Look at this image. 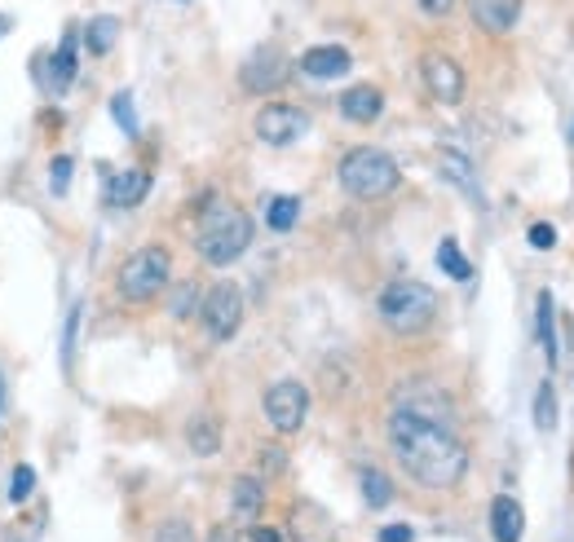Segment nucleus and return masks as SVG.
<instances>
[{
    "mask_svg": "<svg viewBox=\"0 0 574 542\" xmlns=\"http://www.w3.org/2000/svg\"><path fill=\"white\" fill-rule=\"evenodd\" d=\"M490 529H495V542H522V533H526V512H522V503L508 499V494H499V499L490 503Z\"/></svg>",
    "mask_w": 574,
    "mask_h": 542,
    "instance_id": "2eb2a0df",
    "label": "nucleus"
},
{
    "mask_svg": "<svg viewBox=\"0 0 574 542\" xmlns=\"http://www.w3.org/2000/svg\"><path fill=\"white\" fill-rule=\"evenodd\" d=\"M437 269H442L446 279H456V283H469V279H473V264L464 260V251H460L456 238H442V247H437Z\"/></svg>",
    "mask_w": 574,
    "mask_h": 542,
    "instance_id": "aec40b11",
    "label": "nucleus"
},
{
    "mask_svg": "<svg viewBox=\"0 0 574 542\" xmlns=\"http://www.w3.org/2000/svg\"><path fill=\"white\" fill-rule=\"evenodd\" d=\"M292 538L296 542H336V525L318 503H296L292 507Z\"/></svg>",
    "mask_w": 574,
    "mask_h": 542,
    "instance_id": "ddd939ff",
    "label": "nucleus"
},
{
    "mask_svg": "<svg viewBox=\"0 0 574 542\" xmlns=\"http://www.w3.org/2000/svg\"><path fill=\"white\" fill-rule=\"evenodd\" d=\"M380 542H416V529L411 525H390V529H380Z\"/></svg>",
    "mask_w": 574,
    "mask_h": 542,
    "instance_id": "473e14b6",
    "label": "nucleus"
},
{
    "mask_svg": "<svg viewBox=\"0 0 574 542\" xmlns=\"http://www.w3.org/2000/svg\"><path fill=\"white\" fill-rule=\"evenodd\" d=\"M115 36H119V18L115 14H98V18H89V27H85V44H89V53H111L115 49Z\"/></svg>",
    "mask_w": 574,
    "mask_h": 542,
    "instance_id": "6ab92c4d",
    "label": "nucleus"
},
{
    "mask_svg": "<svg viewBox=\"0 0 574 542\" xmlns=\"http://www.w3.org/2000/svg\"><path fill=\"white\" fill-rule=\"evenodd\" d=\"M390 450L424 490H456L469 472V446L460 441V433L437 415L411 411V405H398L390 415Z\"/></svg>",
    "mask_w": 574,
    "mask_h": 542,
    "instance_id": "f257e3e1",
    "label": "nucleus"
},
{
    "mask_svg": "<svg viewBox=\"0 0 574 542\" xmlns=\"http://www.w3.org/2000/svg\"><path fill=\"white\" fill-rule=\"evenodd\" d=\"M200 322L213 340H230V335L243 326V292L234 283H217L204 300H200Z\"/></svg>",
    "mask_w": 574,
    "mask_h": 542,
    "instance_id": "6e6552de",
    "label": "nucleus"
},
{
    "mask_svg": "<svg viewBox=\"0 0 574 542\" xmlns=\"http://www.w3.org/2000/svg\"><path fill=\"white\" fill-rule=\"evenodd\" d=\"M437 168H442V177L451 181V185H460V190L477 194V190H473V168H469V159H464V155H456V151H442V155H437Z\"/></svg>",
    "mask_w": 574,
    "mask_h": 542,
    "instance_id": "b1692460",
    "label": "nucleus"
},
{
    "mask_svg": "<svg viewBox=\"0 0 574 542\" xmlns=\"http://www.w3.org/2000/svg\"><path fill=\"white\" fill-rule=\"evenodd\" d=\"M173 279V260L164 247H138L129 260L119 264L115 274V292L129 300V305H151Z\"/></svg>",
    "mask_w": 574,
    "mask_h": 542,
    "instance_id": "39448f33",
    "label": "nucleus"
},
{
    "mask_svg": "<svg viewBox=\"0 0 574 542\" xmlns=\"http://www.w3.org/2000/svg\"><path fill=\"white\" fill-rule=\"evenodd\" d=\"M146 190H151V177H146L142 168H124V172L111 177L106 198L115 203V208H138V203L146 198Z\"/></svg>",
    "mask_w": 574,
    "mask_h": 542,
    "instance_id": "dca6fc26",
    "label": "nucleus"
},
{
    "mask_svg": "<svg viewBox=\"0 0 574 542\" xmlns=\"http://www.w3.org/2000/svg\"><path fill=\"white\" fill-rule=\"evenodd\" d=\"M208 542H239V533H234L230 525H217V529L208 533Z\"/></svg>",
    "mask_w": 574,
    "mask_h": 542,
    "instance_id": "f704fd0d",
    "label": "nucleus"
},
{
    "mask_svg": "<svg viewBox=\"0 0 574 542\" xmlns=\"http://www.w3.org/2000/svg\"><path fill=\"white\" fill-rule=\"evenodd\" d=\"M155 542H195V533H190L186 520H164V525L155 529Z\"/></svg>",
    "mask_w": 574,
    "mask_h": 542,
    "instance_id": "c756f323",
    "label": "nucleus"
},
{
    "mask_svg": "<svg viewBox=\"0 0 574 542\" xmlns=\"http://www.w3.org/2000/svg\"><path fill=\"white\" fill-rule=\"evenodd\" d=\"M535 424H539L544 433H552V424H557V405H552V384H544V388H539V397H535Z\"/></svg>",
    "mask_w": 574,
    "mask_h": 542,
    "instance_id": "cd10ccee",
    "label": "nucleus"
},
{
    "mask_svg": "<svg viewBox=\"0 0 574 542\" xmlns=\"http://www.w3.org/2000/svg\"><path fill=\"white\" fill-rule=\"evenodd\" d=\"M420 80H424L429 98L442 102V106H456L464 98V66L456 57H446V53H424L420 57Z\"/></svg>",
    "mask_w": 574,
    "mask_h": 542,
    "instance_id": "1a4fd4ad",
    "label": "nucleus"
},
{
    "mask_svg": "<svg viewBox=\"0 0 574 542\" xmlns=\"http://www.w3.org/2000/svg\"><path fill=\"white\" fill-rule=\"evenodd\" d=\"M200 256L217 269L234 264L247 247H252V217L243 208H234V203H221V208H213L200 225V238H195Z\"/></svg>",
    "mask_w": 574,
    "mask_h": 542,
    "instance_id": "20e7f679",
    "label": "nucleus"
},
{
    "mask_svg": "<svg viewBox=\"0 0 574 542\" xmlns=\"http://www.w3.org/2000/svg\"><path fill=\"white\" fill-rule=\"evenodd\" d=\"M111 115H115V124L129 132V138H138V115H133V98L129 93H115L111 98Z\"/></svg>",
    "mask_w": 574,
    "mask_h": 542,
    "instance_id": "a878e982",
    "label": "nucleus"
},
{
    "mask_svg": "<svg viewBox=\"0 0 574 542\" xmlns=\"http://www.w3.org/2000/svg\"><path fill=\"white\" fill-rule=\"evenodd\" d=\"M535 331H539V345H544V353H548V366H557L561 345H557V313H552V296H548V292L539 296V322H535Z\"/></svg>",
    "mask_w": 574,
    "mask_h": 542,
    "instance_id": "4be33fe9",
    "label": "nucleus"
},
{
    "mask_svg": "<svg viewBox=\"0 0 574 542\" xmlns=\"http://www.w3.org/2000/svg\"><path fill=\"white\" fill-rule=\"evenodd\" d=\"M380 111H385V93H380L375 85H354L341 93V115L349 124H375Z\"/></svg>",
    "mask_w": 574,
    "mask_h": 542,
    "instance_id": "4468645a",
    "label": "nucleus"
},
{
    "mask_svg": "<svg viewBox=\"0 0 574 542\" xmlns=\"http://www.w3.org/2000/svg\"><path fill=\"white\" fill-rule=\"evenodd\" d=\"M296 217H301V198H296V194H275V198L266 203V225L279 230V234H288V230L296 225Z\"/></svg>",
    "mask_w": 574,
    "mask_h": 542,
    "instance_id": "412c9836",
    "label": "nucleus"
},
{
    "mask_svg": "<svg viewBox=\"0 0 574 542\" xmlns=\"http://www.w3.org/2000/svg\"><path fill=\"white\" fill-rule=\"evenodd\" d=\"M305 415H309V388L301 379H279L266 388V420L275 433H283V437L301 433Z\"/></svg>",
    "mask_w": 574,
    "mask_h": 542,
    "instance_id": "423d86ee",
    "label": "nucleus"
},
{
    "mask_svg": "<svg viewBox=\"0 0 574 542\" xmlns=\"http://www.w3.org/2000/svg\"><path fill=\"white\" fill-rule=\"evenodd\" d=\"M31 490H36V472L23 463V467H14V477H10V503H27L31 499Z\"/></svg>",
    "mask_w": 574,
    "mask_h": 542,
    "instance_id": "bb28decb",
    "label": "nucleus"
},
{
    "mask_svg": "<svg viewBox=\"0 0 574 542\" xmlns=\"http://www.w3.org/2000/svg\"><path fill=\"white\" fill-rule=\"evenodd\" d=\"M283 459H288V454H283V450H275V446H270V450H262V463H266L270 472H283Z\"/></svg>",
    "mask_w": 574,
    "mask_h": 542,
    "instance_id": "72a5a7b5",
    "label": "nucleus"
},
{
    "mask_svg": "<svg viewBox=\"0 0 574 542\" xmlns=\"http://www.w3.org/2000/svg\"><path fill=\"white\" fill-rule=\"evenodd\" d=\"M349 49H341V44H314L305 57H301V72L309 76V80H341L345 72H349Z\"/></svg>",
    "mask_w": 574,
    "mask_h": 542,
    "instance_id": "f8f14e48",
    "label": "nucleus"
},
{
    "mask_svg": "<svg viewBox=\"0 0 574 542\" xmlns=\"http://www.w3.org/2000/svg\"><path fill=\"white\" fill-rule=\"evenodd\" d=\"M0 405H5V388H0Z\"/></svg>",
    "mask_w": 574,
    "mask_h": 542,
    "instance_id": "4c0bfd02",
    "label": "nucleus"
},
{
    "mask_svg": "<svg viewBox=\"0 0 574 542\" xmlns=\"http://www.w3.org/2000/svg\"><path fill=\"white\" fill-rule=\"evenodd\" d=\"M288 76H292V62H288V53H283L279 44H262L257 53H252V57L243 62L239 85H243L247 93L266 98V93L283 89V85H288Z\"/></svg>",
    "mask_w": 574,
    "mask_h": 542,
    "instance_id": "0eeeda50",
    "label": "nucleus"
},
{
    "mask_svg": "<svg viewBox=\"0 0 574 542\" xmlns=\"http://www.w3.org/2000/svg\"><path fill=\"white\" fill-rule=\"evenodd\" d=\"M230 507H234V516H243V520L257 516V512L266 507L262 481H257V477H234V486H230Z\"/></svg>",
    "mask_w": 574,
    "mask_h": 542,
    "instance_id": "a211bd4d",
    "label": "nucleus"
},
{
    "mask_svg": "<svg viewBox=\"0 0 574 542\" xmlns=\"http://www.w3.org/2000/svg\"><path fill=\"white\" fill-rule=\"evenodd\" d=\"M469 18H473L486 36H503V31L518 27L522 0H469Z\"/></svg>",
    "mask_w": 574,
    "mask_h": 542,
    "instance_id": "9b49d317",
    "label": "nucleus"
},
{
    "mask_svg": "<svg viewBox=\"0 0 574 542\" xmlns=\"http://www.w3.org/2000/svg\"><path fill=\"white\" fill-rule=\"evenodd\" d=\"M341 185L349 198H362V203H375V198H390L398 185H403V168L394 155L375 151V146H358L341 159Z\"/></svg>",
    "mask_w": 574,
    "mask_h": 542,
    "instance_id": "f03ea898",
    "label": "nucleus"
},
{
    "mask_svg": "<svg viewBox=\"0 0 574 542\" xmlns=\"http://www.w3.org/2000/svg\"><path fill=\"white\" fill-rule=\"evenodd\" d=\"M375 309H380V322H385L394 335H420L437 318V292L416 283V279H398L380 292Z\"/></svg>",
    "mask_w": 574,
    "mask_h": 542,
    "instance_id": "7ed1b4c3",
    "label": "nucleus"
},
{
    "mask_svg": "<svg viewBox=\"0 0 574 542\" xmlns=\"http://www.w3.org/2000/svg\"><path fill=\"white\" fill-rule=\"evenodd\" d=\"M252 128H257V138L266 146H292L301 132L309 128V115L301 106H288V102H270L257 111V119H252Z\"/></svg>",
    "mask_w": 574,
    "mask_h": 542,
    "instance_id": "9d476101",
    "label": "nucleus"
},
{
    "mask_svg": "<svg viewBox=\"0 0 574 542\" xmlns=\"http://www.w3.org/2000/svg\"><path fill=\"white\" fill-rule=\"evenodd\" d=\"M416 5H420L429 18H446V14L456 10V0H416Z\"/></svg>",
    "mask_w": 574,
    "mask_h": 542,
    "instance_id": "2f4dec72",
    "label": "nucleus"
},
{
    "mask_svg": "<svg viewBox=\"0 0 574 542\" xmlns=\"http://www.w3.org/2000/svg\"><path fill=\"white\" fill-rule=\"evenodd\" d=\"M181 5H186V0H181Z\"/></svg>",
    "mask_w": 574,
    "mask_h": 542,
    "instance_id": "58836bf2",
    "label": "nucleus"
},
{
    "mask_svg": "<svg viewBox=\"0 0 574 542\" xmlns=\"http://www.w3.org/2000/svg\"><path fill=\"white\" fill-rule=\"evenodd\" d=\"M76 44H80V36L76 31H67L62 36V44H58V53H53V93H67L72 89V80H76V72H80V57H76Z\"/></svg>",
    "mask_w": 574,
    "mask_h": 542,
    "instance_id": "f3484780",
    "label": "nucleus"
},
{
    "mask_svg": "<svg viewBox=\"0 0 574 542\" xmlns=\"http://www.w3.org/2000/svg\"><path fill=\"white\" fill-rule=\"evenodd\" d=\"M217 446H221V428H217V420L200 415L195 424H190V450L208 459V454H217Z\"/></svg>",
    "mask_w": 574,
    "mask_h": 542,
    "instance_id": "393cba45",
    "label": "nucleus"
},
{
    "mask_svg": "<svg viewBox=\"0 0 574 542\" xmlns=\"http://www.w3.org/2000/svg\"><path fill=\"white\" fill-rule=\"evenodd\" d=\"M72 168H76L72 155H58V159H53V168H49V190H53V194H67V185H72Z\"/></svg>",
    "mask_w": 574,
    "mask_h": 542,
    "instance_id": "c85d7f7f",
    "label": "nucleus"
},
{
    "mask_svg": "<svg viewBox=\"0 0 574 542\" xmlns=\"http://www.w3.org/2000/svg\"><path fill=\"white\" fill-rule=\"evenodd\" d=\"M10 31V14H0V36H5Z\"/></svg>",
    "mask_w": 574,
    "mask_h": 542,
    "instance_id": "e433bc0d",
    "label": "nucleus"
},
{
    "mask_svg": "<svg viewBox=\"0 0 574 542\" xmlns=\"http://www.w3.org/2000/svg\"><path fill=\"white\" fill-rule=\"evenodd\" d=\"M362 499H367V507H390L394 503V486H390V477L380 467H362Z\"/></svg>",
    "mask_w": 574,
    "mask_h": 542,
    "instance_id": "5701e85b",
    "label": "nucleus"
},
{
    "mask_svg": "<svg viewBox=\"0 0 574 542\" xmlns=\"http://www.w3.org/2000/svg\"><path fill=\"white\" fill-rule=\"evenodd\" d=\"M557 243V230L548 225V221H539V225H531V247H539V251H548Z\"/></svg>",
    "mask_w": 574,
    "mask_h": 542,
    "instance_id": "7c9ffc66",
    "label": "nucleus"
},
{
    "mask_svg": "<svg viewBox=\"0 0 574 542\" xmlns=\"http://www.w3.org/2000/svg\"><path fill=\"white\" fill-rule=\"evenodd\" d=\"M252 542H283V538H279V529L262 525V529H252Z\"/></svg>",
    "mask_w": 574,
    "mask_h": 542,
    "instance_id": "c9c22d12",
    "label": "nucleus"
}]
</instances>
